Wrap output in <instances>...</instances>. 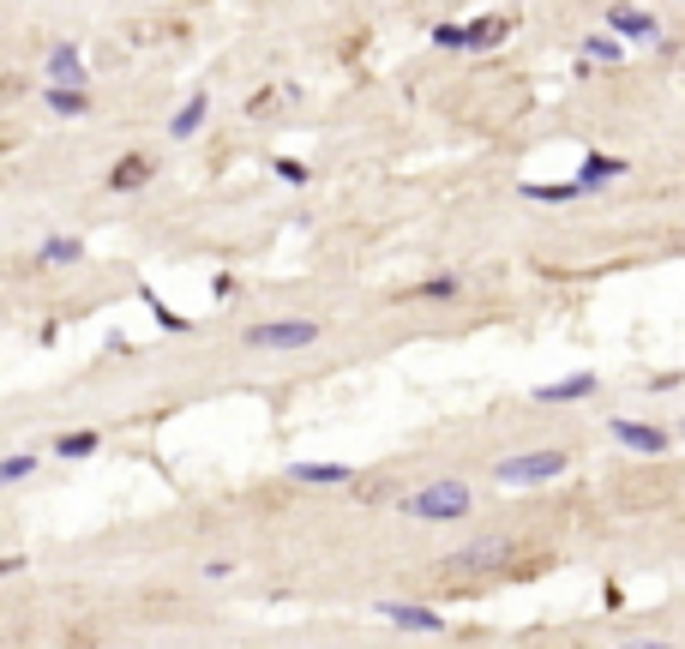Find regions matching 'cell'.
Returning a JSON list of instances; mask_svg holds the SVG:
<instances>
[{
	"label": "cell",
	"mask_w": 685,
	"mask_h": 649,
	"mask_svg": "<svg viewBox=\"0 0 685 649\" xmlns=\"http://www.w3.org/2000/svg\"><path fill=\"white\" fill-rule=\"evenodd\" d=\"M469 506H475V494H469V481H457V475L427 481V487H415V494L403 499V511L421 518V523H457V518H469Z\"/></svg>",
	"instance_id": "6da1fadb"
},
{
	"label": "cell",
	"mask_w": 685,
	"mask_h": 649,
	"mask_svg": "<svg viewBox=\"0 0 685 649\" xmlns=\"http://www.w3.org/2000/svg\"><path fill=\"white\" fill-rule=\"evenodd\" d=\"M566 469H571L566 451H523V457H499L493 481H505V487H542V481L566 475Z\"/></svg>",
	"instance_id": "7a4b0ae2"
},
{
	"label": "cell",
	"mask_w": 685,
	"mask_h": 649,
	"mask_svg": "<svg viewBox=\"0 0 685 649\" xmlns=\"http://www.w3.org/2000/svg\"><path fill=\"white\" fill-rule=\"evenodd\" d=\"M325 324L319 319H265L246 331V349H313Z\"/></svg>",
	"instance_id": "3957f363"
},
{
	"label": "cell",
	"mask_w": 685,
	"mask_h": 649,
	"mask_svg": "<svg viewBox=\"0 0 685 649\" xmlns=\"http://www.w3.org/2000/svg\"><path fill=\"white\" fill-rule=\"evenodd\" d=\"M518 559V542L511 535H481V542L457 547L452 559H445V572H505Z\"/></svg>",
	"instance_id": "277c9868"
},
{
	"label": "cell",
	"mask_w": 685,
	"mask_h": 649,
	"mask_svg": "<svg viewBox=\"0 0 685 649\" xmlns=\"http://www.w3.org/2000/svg\"><path fill=\"white\" fill-rule=\"evenodd\" d=\"M613 428V440L625 445V451H644V457H661L673 445V433L668 428H644V421H632V416H620V421H608Z\"/></svg>",
	"instance_id": "5b68a950"
},
{
	"label": "cell",
	"mask_w": 685,
	"mask_h": 649,
	"mask_svg": "<svg viewBox=\"0 0 685 649\" xmlns=\"http://www.w3.org/2000/svg\"><path fill=\"white\" fill-rule=\"evenodd\" d=\"M608 37L656 42V37H661V25H656V13H644V7H608Z\"/></svg>",
	"instance_id": "8992f818"
},
{
	"label": "cell",
	"mask_w": 685,
	"mask_h": 649,
	"mask_svg": "<svg viewBox=\"0 0 685 649\" xmlns=\"http://www.w3.org/2000/svg\"><path fill=\"white\" fill-rule=\"evenodd\" d=\"M151 175H156L151 156H144V151H127V156L115 163V169H109V193H139V187L151 181Z\"/></svg>",
	"instance_id": "52a82bcc"
},
{
	"label": "cell",
	"mask_w": 685,
	"mask_h": 649,
	"mask_svg": "<svg viewBox=\"0 0 685 649\" xmlns=\"http://www.w3.org/2000/svg\"><path fill=\"white\" fill-rule=\"evenodd\" d=\"M379 620L403 625V632H445V620L433 608H409V601H379Z\"/></svg>",
	"instance_id": "ba28073f"
},
{
	"label": "cell",
	"mask_w": 685,
	"mask_h": 649,
	"mask_svg": "<svg viewBox=\"0 0 685 649\" xmlns=\"http://www.w3.org/2000/svg\"><path fill=\"white\" fill-rule=\"evenodd\" d=\"M595 385H601L595 373H571V379L542 385V391H535V403H583V397H595Z\"/></svg>",
	"instance_id": "9c48e42d"
},
{
	"label": "cell",
	"mask_w": 685,
	"mask_h": 649,
	"mask_svg": "<svg viewBox=\"0 0 685 649\" xmlns=\"http://www.w3.org/2000/svg\"><path fill=\"white\" fill-rule=\"evenodd\" d=\"M505 30H511V18L487 13V18H475V25H464V49H499Z\"/></svg>",
	"instance_id": "30bf717a"
},
{
	"label": "cell",
	"mask_w": 685,
	"mask_h": 649,
	"mask_svg": "<svg viewBox=\"0 0 685 649\" xmlns=\"http://www.w3.org/2000/svg\"><path fill=\"white\" fill-rule=\"evenodd\" d=\"M289 475L307 481V487H343V481H355V469L350 463H295Z\"/></svg>",
	"instance_id": "8fae6325"
},
{
	"label": "cell",
	"mask_w": 685,
	"mask_h": 649,
	"mask_svg": "<svg viewBox=\"0 0 685 649\" xmlns=\"http://www.w3.org/2000/svg\"><path fill=\"white\" fill-rule=\"evenodd\" d=\"M42 103L54 115H91V91H78V85H54V91H42Z\"/></svg>",
	"instance_id": "7c38bea8"
},
{
	"label": "cell",
	"mask_w": 685,
	"mask_h": 649,
	"mask_svg": "<svg viewBox=\"0 0 685 649\" xmlns=\"http://www.w3.org/2000/svg\"><path fill=\"white\" fill-rule=\"evenodd\" d=\"M613 175H625V163H620V156H583V169H578V187H583V193H589V187L595 181H613Z\"/></svg>",
	"instance_id": "4fadbf2b"
},
{
	"label": "cell",
	"mask_w": 685,
	"mask_h": 649,
	"mask_svg": "<svg viewBox=\"0 0 685 649\" xmlns=\"http://www.w3.org/2000/svg\"><path fill=\"white\" fill-rule=\"evenodd\" d=\"M583 187L578 181H530L523 187V199H542V205H566V199H578Z\"/></svg>",
	"instance_id": "5bb4252c"
},
{
	"label": "cell",
	"mask_w": 685,
	"mask_h": 649,
	"mask_svg": "<svg viewBox=\"0 0 685 649\" xmlns=\"http://www.w3.org/2000/svg\"><path fill=\"white\" fill-rule=\"evenodd\" d=\"M205 109H211V97H193V103H187L181 115L168 120V132H175V139H193V132L205 127Z\"/></svg>",
	"instance_id": "9a60e30c"
},
{
	"label": "cell",
	"mask_w": 685,
	"mask_h": 649,
	"mask_svg": "<svg viewBox=\"0 0 685 649\" xmlns=\"http://www.w3.org/2000/svg\"><path fill=\"white\" fill-rule=\"evenodd\" d=\"M97 445H103V433L85 428V433H61V440H54V451H61V457H91Z\"/></svg>",
	"instance_id": "2e32d148"
},
{
	"label": "cell",
	"mask_w": 685,
	"mask_h": 649,
	"mask_svg": "<svg viewBox=\"0 0 685 649\" xmlns=\"http://www.w3.org/2000/svg\"><path fill=\"white\" fill-rule=\"evenodd\" d=\"M78 253H85V241H73V234H61V241H42V265H73Z\"/></svg>",
	"instance_id": "e0dca14e"
},
{
	"label": "cell",
	"mask_w": 685,
	"mask_h": 649,
	"mask_svg": "<svg viewBox=\"0 0 685 649\" xmlns=\"http://www.w3.org/2000/svg\"><path fill=\"white\" fill-rule=\"evenodd\" d=\"M415 295H427V301H457V295H464V283H457V277H427Z\"/></svg>",
	"instance_id": "ac0fdd59"
},
{
	"label": "cell",
	"mask_w": 685,
	"mask_h": 649,
	"mask_svg": "<svg viewBox=\"0 0 685 649\" xmlns=\"http://www.w3.org/2000/svg\"><path fill=\"white\" fill-rule=\"evenodd\" d=\"M49 73L54 78H78V49H73V42H61V49L49 54Z\"/></svg>",
	"instance_id": "d6986e66"
},
{
	"label": "cell",
	"mask_w": 685,
	"mask_h": 649,
	"mask_svg": "<svg viewBox=\"0 0 685 649\" xmlns=\"http://www.w3.org/2000/svg\"><path fill=\"white\" fill-rule=\"evenodd\" d=\"M583 54H589V61H620L625 42H613V37H589V42H583Z\"/></svg>",
	"instance_id": "ffe728a7"
},
{
	"label": "cell",
	"mask_w": 685,
	"mask_h": 649,
	"mask_svg": "<svg viewBox=\"0 0 685 649\" xmlns=\"http://www.w3.org/2000/svg\"><path fill=\"white\" fill-rule=\"evenodd\" d=\"M30 469H37V457H7V463H0V487H13V481H25Z\"/></svg>",
	"instance_id": "44dd1931"
},
{
	"label": "cell",
	"mask_w": 685,
	"mask_h": 649,
	"mask_svg": "<svg viewBox=\"0 0 685 649\" xmlns=\"http://www.w3.org/2000/svg\"><path fill=\"white\" fill-rule=\"evenodd\" d=\"M433 42H440V49H464V25H440L433 30Z\"/></svg>",
	"instance_id": "7402d4cb"
},
{
	"label": "cell",
	"mask_w": 685,
	"mask_h": 649,
	"mask_svg": "<svg viewBox=\"0 0 685 649\" xmlns=\"http://www.w3.org/2000/svg\"><path fill=\"white\" fill-rule=\"evenodd\" d=\"M625 649H673V644H661V637H637V644H625Z\"/></svg>",
	"instance_id": "603a6c76"
},
{
	"label": "cell",
	"mask_w": 685,
	"mask_h": 649,
	"mask_svg": "<svg viewBox=\"0 0 685 649\" xmlns=\"http://www.w3.org/2000/svg\"><path fill=\"white\" fill-rule=\"evenodd\" d=\"M13 572H25V559H0V577H13Z\"/></svg>",
	"instance_id": "cb8c5ba5"
}]
</instances>
